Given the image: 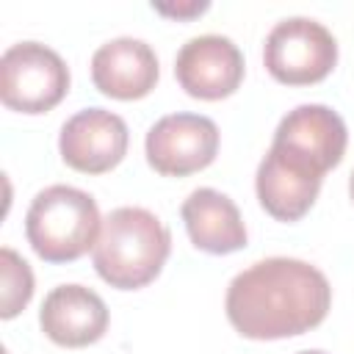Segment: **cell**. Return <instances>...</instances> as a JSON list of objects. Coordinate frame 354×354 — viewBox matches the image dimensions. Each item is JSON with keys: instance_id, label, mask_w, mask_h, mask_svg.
<instances>
[{"instance_id": "1", "label": "cell", "mask_w": 354, "mask_h": 354, "mask_svg": "<svg viewBox=\"0 0 354 354\" xmlns=\"http://www.w3.org/2000/svg\"><path fill=\"white\" fill-rule=\"evenodd\" d=\"M332 304L326 277L296 257H266L232 277L224 299L230 324L252 340H279L318 326Z\"/></svg>"}, {"instance_id": "2", "label": "cell", "mask_w": 354, "mask_h": 354, "mask_svg": "<svg viewBox=\"0 0 354 354\" xmlns=\"http://www.w3.org/2000/svg\"><path fill=\"white\" fill-rule=\"evenodd\" d=\"M171 252L169 227L147 207H116L105 216L94 243L97 274L119 290L152 282Z\"/></svg>"}, {"instance_id": "3", "label": "cell", "mask_w": 354, "mask_h": 354, "mask_svg": "<svg viewBox=\"0 0 354 354\" xmlns=\"http://www.w3.org/2000/svg\"><path fill=\"white\" fill-rule=\"evenodd\" d=\"M100 210L91 194L75 185H47L25 213V235L47 263H72L97 243Z\"/></svg>"}, {"instance_id": "4", "label": "cell", "mask_w": 354, "mask_h": 354, "mask_svg": "<svg viewBox=\"0 0 354 354\" xmlns=\"http://www.w3.org/2000/svg\"><path fill=\"white\" fill-rule=\"evenodd\" d=\"M69 91L64 58L39 41L11 44L0 58V100L19 113H44Z\"/></svg>"}, {"instance_id": "5", "label": "cell", "mask_w": 354, "mask_h": 354, "mask_svg": "<svg viewBox=\"0 0 354 354\" xmlns=\"http://www.w3.org/2000/svg\"><path fill=\"white\" fill-rule=\"evenodd\" d=\"M337 61V41L326 25L310 17L279 19L263 44V64L274 80L307 86L324 80Z\"/></svg>"}, {"instance_id": "6", "label": "cell", "mask_w": 354, "mask_h": 354, "mask_svg": "<svg viewBox=\"0 0 354 354\" xmlns=\"http://www.w3.org/2000/svg\"><path fill=\"white\" fill-rule=\"evenodd\" d=\"M144 149L155 171L185 177L213 163L218 152V127L202 113H169L149 127Z\"/></svg>"}, {"instance_id": "7", "label": "cell", "mask_w": 354, "mask_h": 354, "mask_svg": "<svg viewBox=\"0 0 354 354\" xmlns=\"http://www.w3.org/2000/svg\"><path fill=\"white\" fill-rule=\"evenodd\" d=\"M174 75L191 97L221 100L241 86L243 55L232 39L218 33H202L180 47L174 58Z\"/></svg>"}, {"instance_id": "8", "label": "cell", "mask_w": 354, "mask_h": 354, "mask_svg": "<svg viewBox=\"0 0 354 354\" xmlns=\"http://www.w3.org/2000/svg\"><path fill=\"white\" fill-rule=\"evenodd\" d=\"M58 149L66 166L86 174H102L124 158L127 124L119 113L105 108H83L64 122Z\"/></svg>"}, {"instance_id": "9", "label": "cell", "mask_w": 354, "mask_h": 354, "mask_svg": "<svg viewBox=\"0 0 354 354\" xmlns=\"http://www.w3.org/2000/svg\"><path fill=\"white\" fill-rule=\"evenodd\" d=\"M321 180L324 171L296 158L293 152L271 144V149L257 166L254 185L266 213H271L279 221H296L313 207L321 191Z\"/></svg>"}, {"instance_id": "10", "label": "cell", "mask_w": 354, "mask_h": 354, "mask_svg": "<svg viewBox=\"0 0 354 354\" xmlns=\"http://www.w3.org/2000/svg\"><path fill=\"white\" fill-rule=\"evenodd\" d=\"M271 144L293 152L296 158L307 160L310 166L326 174L332 166L340 163L348 144V133L337 111L321 102H307L296 105L282 116Z\"/></svg>"}, {"instance_id": "11", "label": "cell", "mask_w": 354, "mask_h": 354, "mask_svg": "<svg viewBox=\"0 0 354 354\" xmlns=\"http://www.w3.org/2000/svg\"><path fill=\"white\" fill-rule=\"evenodd\" d=\"M158 55L144 39L119 36L91 55V80L113 100L147 97L158 83Z\"/></svg>"}, {"instance_id": "12", "label": "cell", "mask_w": 354, "mask_h": 354, "mask_svg": "<svg viewBox=\"0 0 354 354\" xmlns=\"http://www.w3.org/2000/svg\"><path fill=\"white\" fill-rule=\"evenodd\" d=\"M39 324L53 343L80 348L105 335L108 307L86 285H58L44 296Z\"/></svg>"}, {"instance_id": "13", "label": "cell", "mask_w": 354, "mask_h": 354, "mask_svg": "<svg viewBox=\"0 0 354 354\" xmlns=\"http://www.w3.org/2000/svg\"><path fill=\"white\" fill-rule=\"evenodd\" d=\"M180 213L196 249L210 254H230L246 246V227L241 210L227 194L216 188H196L183 202Z\"/></svg>"}, {"instance_id": "14", "label": "cell", "mask_w": 354, "mask_h": 354, "mask_svg": "<svg viewBox=\"0 0 354 354\" xmlns=\"http://www.w3.org/2000/svg\"><path fill=\"white\" fill-rule=\"evenodd\" d=\"M0 266H3V307H0V315L14 318L33 296V271L8 246L0 252Z\"/></svg>"}, {"instance_id": "15", "label": "cell", "mask_w": 354, "mask_h": 354, "mask_svg": "<svg viewBox=\"0 0 354 354\" xmlns=\"http://www.w3.org/2000/svg\"><path fill=\"white\" fill-rule=\"evenodd\" d=\"M296 354H326V351H318V348H307V351H296Z\"/></svg>"}, {"instance_id": "16", "label": "cell", "mask_w": 354, "mask_h": 354, "mask_svg": "<svg viewBox=\"0 0 354 354\" xmlns=\"http://www.w3.org/2000/svg\"><path fill=\"white\" fill-rule=\"evenodd\" d=\"M348 191H351V199H354V171H351V180H348Z\"/></svg>"}]
</instances>
